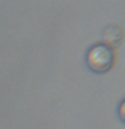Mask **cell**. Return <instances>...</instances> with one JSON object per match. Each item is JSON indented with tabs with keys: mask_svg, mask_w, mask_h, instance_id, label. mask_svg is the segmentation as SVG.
Wrapping results in <instances>:
<instances>
[{
	"mask_svg": "<svg viewBox=\"0 0 125 129\" xmlns=\"http://www.w3.org/2000/svg\"><path fill=\"white\" fill-rule=\"evenodd\" d=\"M114 51L113 47L106 43H98L90 47L86 54V64L93 73L104 74L113 67Z\"/></svg>",
	"mask_w": 125,
	"mask_h": 129,
	"instance_id": "obj_1",
	"label": "cell"
},
{
	"mask_svg": "<svg viewBox=\"0 0 125 129\" xmlns=\"http://www.w3.org/2000/svg\"><path fill=\"white\" fill-rule=\"evenodd\" d=\"M117 114H118V118L125 124V98L118 104V108H117Z\"/></svg>",
	"mask_w": 125,
	"mask_h": 129,
	"instance_id": "obj_3",
	"label": "cell"
},
{
	"mask_svg": "<svg viewBox=\"0 0 125 129\" xmlns=\"http://www.w3.org/2000/svg\"><path fill=\"white\" fill-rule=\"evenodd\" d=\"M122 30L117 26H109L104 31V42L112 47H117L122 40Z\"/></svg>",
	"mask_w": 125,
	"mask_h": 129,
	"instance_id": "obj_2",
	"label": "cell"
}]
</instances>
